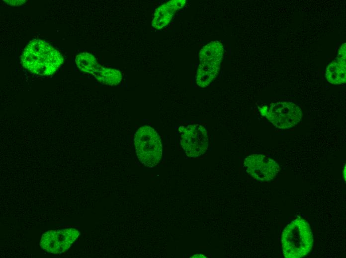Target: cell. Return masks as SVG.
Here are the masks:
<instances>
[{
  "instance_id": "obj_1",
  "label": "cell",
  "mask_w": 346,
  "mask_h": 258,
  "mask_svg": "<svg viewBox=\"0 0 346 258\" xmlns=\"http://www.w3.org/2000/svg\"><path fill=\"white\" fill-rule=\"evenodd\" d=\"M23 66L30 72L40 75L53 74L63 63L61 54L46 41L31 40L21 56Z\"/></svg>"
},
{
  "instance_id": "obj_2",
  "label": "cell",
  "mask_w": 346,
  "mask_h": 258,
  "mask_svg": "<svg viewBox=\"0 0 346 258\" xmlns=\"http://www.w3.org/2000/svg\"><path fill=\"white\" fill-rule=\"evenodd\" d=\"M281 243L285 258H300L307 256L313 244L309 223L300 218L291 221L282 232Z\"/></svg>"
},
{
  "instance_id": "obj_3",
  "label": "cell",
  "mask_w": 346,
  "mask_h": 258,
  "mask_svg": "<svg viewBox=\"0 0 346 258\" xmlns=\"http://www.w3.org/2000/svg\"><path fill=\"white\" fill-rule=\"evenodd\" d=\"M134 146L140 161L148 168L159 163L162 156V144L157 132L149 126L140 128L134 135Z\"/></svg>"
},
{
  "instance_id": "obj_4",
  "label": "cell",
  "mask_w": 346,
  "mask_h": 258,
  "mask_svg": "<svg viewBox=\"0 0 346 258\" xmlns=\"http://www.w3.org/2000/svg\"><path fill=\"white\" fill-rule=\"evenodd\" d=\"M223 46L218 41H211L202 48L196 75L198 86L205 88L216 77L223 55Z\"/></svg>"
},
{
  "instance_id": "obj_5",
  "label": "cell",
  "mask_w": 346,
  "mask_h": 258,
  "mask_svg": "<svg viewBox=\"0 0 346 258\" xmlns=\"http://www.w3.org/2000/svg\"><path fill=\"white\" fill-rule=\"evenodd\" d=\"M261 115L265 117L278 129H286L295 126L301 120V109L292 102H277L259 107Z\"/></svg>"
},
{
  "instance_id": "obj_6",
  "label": "cell",
  "mask_w": 346,
  "mask_h": 258,
  "mask_svg": "<svg viewBox=\"0 0 346 258\" xmlns=\"http://www.w3.org/2000/svg\"><path fill=\"white\" fill-rule=\"evenodd\" d=\"M180 142L186 155L198 157L203 154L208 148V132L204 126L199 124L180 127Z\"/></svg>"
},
{
  "instance_id": "obj_7",
  "label": "cell",
  "mask_w": 346,
  "mask_h": 258,
  "mask_svg": "<svg viewBox=\"0 0 346 258\" xmlns=\"http://www.w3.org/2000/svg\"><path fill=\"white\" fill-rule=\"evenodd\" d=\"M75 62L80 70L91 74L97 80L105 84L116 85L122 80V75L119 70L101 66L95 57L88 53L78 55Z\"/></svg>"
},
{
  "instance_id": "obj_8",
  "label": "cell",
  "mask_w": 346,
  "mask_h": 258,
  "mask_svg": "<svg viewBox=\"0 0 346 258\" xmlns=\"http://www.w3.org/2000/svg\"><path fill=\"white\" fill-rule=\"evenodd\" d=\"M247 172L255 180L268 182L279 171V166L272 158L261 154H254L247 157L244 161Z\"/></svg>"
},
{
  "instance_id": "obj_9",
  "label": "cell",
  "mask_w": 346,
  "mask_h": 258,
  "mask_svg": "<svg viewBox=\"0 0 346 258\" xmlns=\"http://www.w3.org/2000/svg\"><path fill=\"white\" fill-rule=\"evenodd\" d=\"M185 0H170L156 10L152 20V26L155 29H161L167 26L171 21L174 14L184 6Z\"/></svg>"
},
{
  "instance_id": "obj_10",
  "label": "cell",
  "mask_w": 346,
  "mask_h": 258,
  "mask_svg": "<svg viewBox=\"0 0 346 258\" xmlns=\"http://www.w3.org/2000/svg\"><path fill=\"white\" fill-rule=\"evenodd\" d=\"M346 63L334 61L330 64L326 70V77L329 82L340 84L346 82Z\"/></svg>"
},
{
  "instance_id": "obj_11",
  "label": "cell",
  "mask_w": 346,
  "mask_h": 258,
  "mask_svg": "<svg viewBox=\"0 0 346 258\" xmlns=\"http://www.w3.org/2000/svg\"><path fill=\"white\" fill-rule=\"evenodd\" d=\"M7 3L11 5H20L24 3L25 0H3Z\"/></svg>"
}]
</instances>
